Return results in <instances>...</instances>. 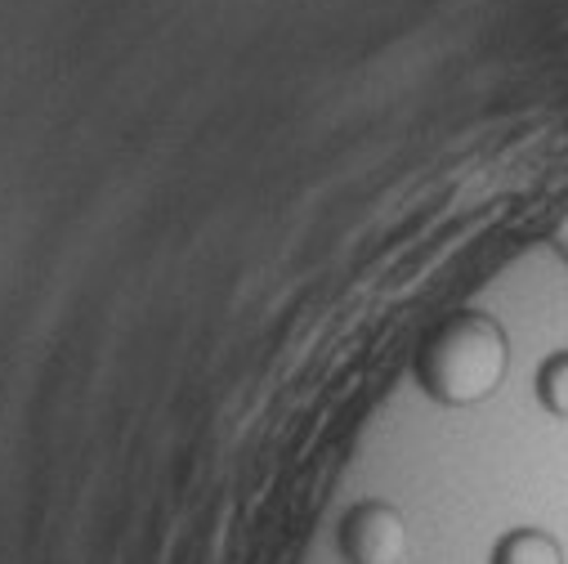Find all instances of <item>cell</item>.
<instances>
[{
    "label": "cell",
    "mask_w": 568,
    "mask_h": 564,
    "mask_svg": "<svg viewBox=\"0 0 568 564\" xmlns=\"http://www.w3.org/2000/svg\"><path fill=\"white\" fill-rule=\"evenodd\" d=\"M506 332L488 314H457L448 319L416 354V381L425 394L466 407L488 399L506 376Z\"/></svg>",
    "instance_id": "6da1fadb"
},
{
    "label": "cell",
    "mask_w": 568,
    "mask_h": 564,
    "mask_svg": "<svg viewBox=\"0 0 568 564\" xmlns=\"http://www.w3.org/2000/svg\"><path fill=\"white\" fill-rule=\"evenodd\" d=\"M345 564H398L407 555V524L389 502H358L336 533Z\"/></svg>",
    "instance_id": "7a4b0ae2"
},
{
    "label": "cell",
    "mask_w": 568,
    "mask_h": 564,
    "mask_svg": "<svg viewBox=\"0 0 568 564\" xmlns=\"http://www.w3.org/2000/svg\"><path fill=\"white\" fill-rule=\"evenodd\" d=\"M488 564H564V546L550 528L524 524V528H510L497 537Z\"/></svg>",
    "instance_id": "3957f363"
},
{
    "label": "cell",
    "mask_w": 568,
    "mask_h": 564,
    "mask_svg": "<svg viewBox=\"0 0 568 564\" xmlns=\"http://www.w3.org/2000/svg\"><path fill=\"white\" fill-rule=\"evenodd\" d=\"M537 403H541L550 416L568 421V350L550 354V359L537 367Z\"/></svg>",
    "instance_id": "277c9868"
}]
</instances>
